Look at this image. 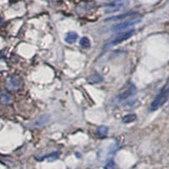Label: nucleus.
Returning a JSON list of instances; mask_svg holds the SVG:
<instances>
[{"mask_svg": "<svg viewBox=\"0 0 169 169\" xmlns=\"http://www.w3.org/2000/svg\"><path fill=\"white\" fill-rule=\"evenodd\" d=\"M136 93H137V90H136L135 86L134 85L130 84L129 86V87L127 88V90H124V92L121 93L119 96H118V101H124V100L129 99L130 97L135 96Z\"/></svg>", "mask_w": 169, "mask_h": 169, "instance_id": "4", "label": "nucleus"}, {"mask_svg": "<svg viewBox=\"0 0 169 169\" xmlns=\"http://www.w3.org/2000/svg\"><path fill=\"white\" fill-rule=\"evenodd\" d=\"M1 25H2V18L0 17V26H1Z\"/></svg>", "mask_w": 169, "mask_h": 169, "instance_id": "17", "label": "nucleus"}, {"mask_svg": "<svg viewBox=\"0 0 169 169\" xmlns=\"http://www.w3.org/2000/svg\"><path fill=\"white\" fill-rule=\"evenodd\" d=\"M22 86V79L19 76L13 75L6 81V87L10 90H18Z\"/></svg>", "mask_w": 169, "mask_h": 169, "instance_id": "3", "label": "nucleus"}, {"mask_svg": "<svg viewBox=\"0 0 169 169\" xmlns=\"http://www.w3.org/2000/svg\"><path fill=\"white\" fill-rule=\"evenodd\" d=\"M139 21H140V20H134V21H128L125 22L117 24L112 27V31H122L125 29H128L129 27L135 25V24H137Z\"/></svg>", "mask_w": 169, "mask_h": 169, "instance_id": "6", "label": "nucleus"}, {"mask_svg": "<svg viewBox=\"0 0 169 169\" xmlns=\"http://www.w3.org/2000/svg\"><path fill=\"white\" fill-rule=\"evenodd\" d=\"M77 37H78V35L76 32H74V31L68 32L65 36V42L69 43V44L74 43L77 40Z\"/></svg>", "mask_w": 169, "mask_h": 169, "instance_id": "11", "label": "nucleus"}, {"mask_svg": "<svg viewBox=\"0 0 169 169\" xmlns=\"http://www.w3.org/2000/svg\"><path fill=\"white\" fill-rule=\"evenodd\" d=\"M58 156H59V152L55 151V152H53V153H51V154L46 156L45 158L46 159H47L48 161H54V160H56L57 158L58 157Z\"/></svg>", "mask_w": 169, "mask_h": 169, "instance_id": "15", "label": "nucleus"}, {"mask_svg": "<svg viewBox=\"0 0 169 169\" xmlns=\"http://www.w3.org/2000/svg\"><path fill=\"white\" fill-rule=\"evenodd\" d=\"M48 120H49V115H47V114L42 115L34 122L33 126L34 127H36V128H41L44 124H47L48 122Z\"/></svg>", "mask_w": 169, "mask_h": 169, "instance_id": "8", "label": "nucleus"}, {"mask_svg": "<svg viewBox=\"0 0 169 169\" xmlns=\"http://www.w3.org/2000/svg\"><path fill=\"white\" fill-rule=\"evenodd\" d=\"M136 119V115L135 114H128L123 117L122 118V122L124 124H129L133 121H135Z\"/></svg>", "mask_w": 169, "mask_h": 169, "instance_id": "13", "label": "nucleus"}, {"mask_svg": "<svg viewBox=\"0 0 169 169\" xmlns=\"http://www.w3.org/2000/svg\"><path fill=\"white\" fill-rule=\"evenodd\" d=\"M105 169H115V162L113 160H110L107 161V163L104 167Z\"/></svg>", "mask_w": 169, "mask_h": 169, "instance_id": "16", "label": "nucleus"}, {"mask_svg": "<svg viewBox=\"0 0 169 169\" xmlns=\"http://www.w3.org/2000/svg\"><path fill=\"white\" fill-rule=\"evenodd\" d=\"M11 96L7 93H3L0 95V104L2 105H9L11 103Z\"/></svg>", "mask_w": 169, "mask_h": 169, "instance_id": "10", "label": "nucleus"}, {"mask_svg": "<svg viewBox=\"0 0 169 169\" xmlns=\"http://www.w3.org/2000/svg\"><path fill=\"white\" fill-rule=\"evenodd\" d=\"M125 6V1L124 0H114L113 3L107 7V9L106 10L107 14H111L114 12L119 11L121 10H123Z\"/></svg>", "mask_w": 169, "mask_h": 169, "instance_id": "5", "label": "nucleus"}, {"mask_svg": "<svg viewBox=\"0 0 169 169\" xmlns=\"http://www.w3.org/2000/svg\"><path fill=\"white\" fill-rule=\"evenodd\" d=\"M135 13H127V14H120V15H117V16H113V17H110L105 20V21H117V20H121L124 18H127L129 16H131L132 14H134Z\"/></svg>", "mask_w": 169, "mask_h": 169, "instance_id": "12", "label": "nucleus"}, {"mask_svg": "<svg viewBox=\"0 0 169 169\" xmlns=\"http://www.w3.org/2000/svg\"><path fill=\"white\" fill-rule=\"evenodd\" d=\"M103 80V78L99 73H93L90 75L87 78V82L89 84H99Z\"/></svg>", "mask_w": 169, "mask_h": 169, "instance_id": "7", "label": "nucleus"}, {"mask_svg": "<svg viewBox=\"0 0 169 169\" xmlns=\"http://www.w3.org/2000/svg\"><path fill=\"white\" fill-rule=\"evenodd\" d=\"M79 44L83 48H89L90 46V42L87 37H82L79 41Z\"/></svg>", "mask_w": 169, "mask_h": 169, "instance_id": "14", "label": "nucleus"}, {"mask_svg": "<svg viewBox=\"0 0 169 169\" xmlns=\"http://www.w3.org/2000/svg\"><path fill=\"white\" fill-rule=\"evenodd\" d=\"M135 34V30H129L124 32H121V33L116 35L111 41H109L105 47H113V46L118 45L121 42H123L124 41L128 40L129 38H130L133 35Z\"/></svg>", "mask_w": 169, "mask_h": 169, "instance_id": "2", "label": "nucleus"}, {"mask_svg": "<svg viewBox=\"0 0 169 169\" xmlns=\"http://www.w3.org/2000/svg\"><path fill=\"white\" fill-rule=\"evenodd\" d=\"M107 133H108V128L104 125L99 126L96 129V135L99 138H105L107 135Z\"/></svg>", "mask_w": 169, "mask_h": 169, "instance_id": "9", "label": "nucleus"}, {"mask_svg": "<svg viewBox=\"0 0 169 169\" xmlns=\"http://www.w3.org/2000/svg\"><path fill=\"white\" fill-rule=\"evenodd\" d=\"M169 98V81L165 85V86L159 92L156 98L151 102L150 106L151 111H156L161 107Z\"/></svg>", "mask_w": 169, "mask_h": 169, "instance_id": "1", "label": "nucleus"}]
</instances>
